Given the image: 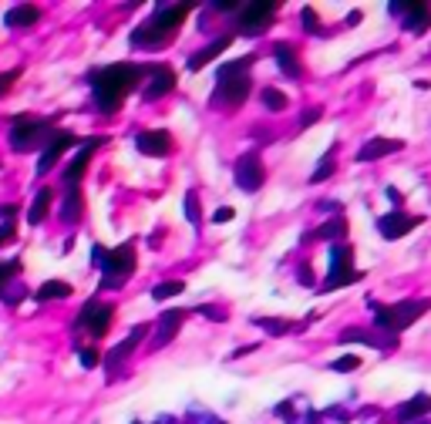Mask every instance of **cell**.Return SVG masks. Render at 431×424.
I'll return each instance as SVG.
<instances>
[{
    "mask_svg": "<svg viewBox=\"0 0 431 424\" xmlns=\"http://www.w3.org/2000/svg\"><path fill=\"white\" fill-rule=\"evenodd\" d=\"M54 135V125L47 118H17L11 128V149L14 151H31L37 145L51 142Z\"/></svg>",
    "mask_w": 431,
    "mask_h": 424,
    "instance_id": "obj_5",
    "label": "cell"
},
{
    "mask_svg": "<svg viewBox=\"0 0 431 424\" xmlns=\"http://www.w3.org/2000/svg\"><path fill=\"white\" fill-rule=\"evenodd\" d=\"M61 219L64 223H77V219H81V189H77V185H71V189L64 192Z\"/></svg>",
    "mask_w": 431,
    "mask_h": 424,
    "instance_id": "obj_22",
    "label": "cell"
},
{
    "mask_svg": "<svg viewBox=\"0 0 431 424\" xmlns=\"http://www.w3.org/2000/svg\"><path fill=\"white\" fill-rule=\"evenodd\" d=\"M17 77H20V68H11V71H4V75H0V98L11 91V85H14Z\"/></svg>",
    "mask_w": 431,
    "mask_h": 424,
    "instance_id": "obj_32",
    "label": "cell"
},
{
    "mask_svg": "<svg viewBox=\"0 0 431 424\" xmlns=\"http://www.w3.org/2000/svg\"><path fill=\"white\" fill-rule=\"evenodd\" d=\"M14 219H4V229H0V246H4V242H11L14 239Z\"/></svg>",
    "mask_w": 431,
    "mask_h": 424,
    "instance_id": "obj_36",
    "label": "cell"
},
{
    "mask_svg": "<svg viewBox=\"0 0 431 424\" xmlns=\"http://www.w3.org/2000/svg\"><path fill=\"white\" fill-rule=\"evenodd\" d=\"M256 54H246L243 61H230V64H219V85L213 91V105H226V108H236L246 101L249 94V64H253Z\"/></svg>",
    "mask_w": 431,
    "mask_h": 424,
    "instance_id": "obj_3",
    "label": "cell"
},
{
    "mask_svg": "<svg viewBox=\"0 0 431 424\" xmlns=\"http://www.w3.org/2000/svg\"><path fill=\"white\" fill-rule=\"evenodd\" d=\"M185 216H189V223H192V226L199 223V196H196V192H189V196H185Z\"/></svg>",
    "mask_w": 431,
    "mask_h": 424,
    "instance_id": "obj_31",
    "label": "cell"
},
{
    "mask_svg": "<svg viewBox=\"0 0 431 424\" xmlns=\"http://www.w3.org/2000/svg\"><path fill=\"white\" fill-rule=\"evenodd\" d=\"M98 145H101V138L92 135L88 142H85V149H81L75 158H71V166L64 168V185H68V189H71V185H77V179L85 175V168H88V162H92V151L98 149Z\"/></svg>",
    "mask_w": 431,
    "mask_h": 424,
    "instance_id": "obj_12",
    "label": "cell"
},
{
    "mask_svg": "<svg viewBox=\"0 0 431 424\" xmlns=\"http://www.w3.org/2000/svg\"><path fill=\"white\" fill-rule=\"evenodd\" d=\"M273 58H277V68L287 77H300V75H304V68H300V58H296V47H293V44H287V41L273 44Z\"/></svg>",
    "mask_w": 431,
    "mask_h": 424,
    "instance_id": "obj_16",
    "label": "cell"
},
{
    "mask_svg": "<svg viewBox=\"0 0 431 424\" xmlns=\"http://www.w3.org/2000/svg\"><path fill=\"white\" fill-rule=\"evenodd\" d=\"M330 367H334V370H357V367H361V357H354V354H351V357H340V361H334Z\"/></svg>",
    "mask_w": 431,
    "mask_h": 424,
    "instance_id": "obj_34",
    "label": "cell"
},
{
    "mask_svg": "<svg viewBox=\"0 0 431 424\" xmlns=\"http://www.w3.org/2000/svg\"><path fill=\"white\" fill-rule=\"evenodd\" d=\"M75 142H81V138L71 135V132H54V135H51V142H47L44 155H41V162H37V175H47V172L54 168V162L64 155V149H71Z\"/></svg>",
    "mask_w": 431,
    "mask_h": 424,
    "instance_id": "obj_10",
    "label": "cell"
},
{
    "mask_svg": "<svg viewBox=\"0 0 431 424\" xmlns=\"http://www.w3.org/2000/svg\"><path fill=\"white\" fill-rule=\"evenodd\" d=\"M418 223H421V219H415V216L391 212V216H381V219H377V229H381V236H387V239H398V236H404V232H411Z\"/></svg>",
    "mask_w": 431,
    "mask_h": 424,
    "instance_id": "obj_13",
    "label": "cell"
},
{
    "mask_svg": "<svg viewBox=\"0 0 431 424\" xmlns=\"http://www.w3.org/2000/svg\"><path fill=\"white\" fill-rule=\"evenodd\" d=\"M182 320H185V310H165V313H162V327H165V330H158V337H155V344H165V340H169L172 333L179 330L175 323H182Z\"/></svg>",
    "mask_w": 431,
    "mask_h": 424,
    "instance_id": "obj_25",
    "label": "cell"
},
{
    "mask_svg": "<svg viewBox=\"0 0 431 424\" xmlns=\"http://www.w3.org/2000/svg\"><path fill=\"white\" fill-rule=\"evenodd\" d=\"M145 333H149V323H142V327H135V330L128 333V337H125L122 344H118V347H115L111 354H108V361H105L108 367H118V363H122L125 357H132V350L139 347V340L145 337Z\"/></svg>",
    "mask_w": 431,
    "mask_h": 424,
    "instance_id": "obj_17",
    "label": "cell"
},
{
    "mask_svg": "<svg viewBox=\"0 0 431 424\" xmlns=\"http://www.w3.org/2000/svg\"><path fill=\"white\" fill-rule=\"evenodd\" d=\"M0 216H17V206H0Z\"/></svg>",
    "mask_w": 431,
    "mask_h": 424,
    "instance_id": "obj_40",
    "label": "cell"
},
{
    "mask_svg": "<svg viewBox=\"0 0 431 424\" xmlns=\"http://www.w3.org/2000/svg\"><path fill=\"white\" fill-rule=\"evenodd\" d=\"M172 88H175V75H172L169 68H158V64H155V68H152V77H149V85L142 88V94H145L149 101H155V98L169 94Z\"/></svg>",
    "mask_w": 431,
    "mask_h": 424,
    "instance_id": "obj_14",
    "label": "cell"
},
{
    "mask_svg": "<svg viewBox=\"0 0 431 424\" xmlns=\"http://www.w3.org/2000/svg\"><path fill=\"white\" fill-rule=\"evenodd\" d=\"M391 11H394V14H404V27L408 30H421L431 24L428 4H394Z\"/></svg>",
    "mask_w": 431,
    "mask_h": 424,
    "instance_id": "obj_15",
    "label": "cell"
},
{
    "mask_svg": "<svg viewBox=\"0 0 431 424\" xmlns=\"http://www.w3.org/2000/svg\"><path fill=\"white\" fill-rule=\"evenodd\" d=\"M37 20H41V11H37L34 4H17V7H11V11L4 14V24H7V27H31Z\"/></svg>",
    "mask_w": 431,
    "mask_h": 424,
    "instance_id": "obj_18",
    "label": "cell"
},
{
    "mask_svg": "<svg viewBox=\"0 0 431 424\" xmlns=\"http://www.w3.org/2000/svg\"><path fill=\"white\" fill-rule=\"evenodd\" d=\"M77 357H81V363H85V367H94V363H98V350H81V354H77Z\"/></svg>",
    "mask_w": 431,
    "mask_h": 424,
    "instance_id": "obj_38",
    "label": "cell"
},
{
    "mask_svg": "<svg viewBox=\"0 0 431 424\" xmlns=\"http://www.w3.org/2000/svg\"><path fill=\"white\" fill-rule=\"evenodd\" d=\"M226 47H230V37H219V41H213L209 47H202V51H196L192 58L185 61V64H189V71H199V68H206V64H209L213 58H219V54H223Z\"/></svg>",
    "mask_w": 431,
    "mask_h": 424,
    "instance_id": "obj_19",
    "label": "cell"
},
{
    "mask_svg": "<svg viewBox=\"0 0 431 424\" xmlns=\"http://www.w3.org/2000/svg\"><path fill=\"white\" fill-rule=\"evenodd\" d=\"M401 149V142H391V138H370L364 149L357 151V158L361 162H370V158H381V155H387V151Z\"/></svg>",
    "mask_w": 431,
    "mask_h": 424,
    "instance_id": "obj_21",
    "label": "cell"
},
{
    "mask_svg": "<svg viewBox=\"0 0 431 424\" xmlns=\"http://www.w3.org/2000/svg\"><path fill=\"white\" fill-rule=\"evenodd\" d=\"M64 297H71V287L61 283V280H47L44 287L34 293V300L37 303H47V300H64Z\"/></svg>",
    "mask_w": 431,
    "mask_h": 424,
    "instance_id": "obj_23",
    "label": "cell"
},
{
    "mask_svg": "<svg viewBox=\"0 0 431 424\" xmlns=\"http://www.w3.org/2000/svg\"><path fill=\"white\" fill-rule=\"evenodd\" d=\"M256 323H260L263 330H270V333H287L290 330V323H287V320H256Z\"/></svg>",
    "mask_w": 431,
    "mask_h": 424,
    "instance_id": "obj_33",
    "label": "cell"
},
{
    "mask_svg": "<svg viewBox=\"0 0 431 424\" xmlns=\"http://www.w3.org/2000/svg\"><path fill=\"white\" fill-rule=\"evenodd\" d=\"M230 219H232V209H230V206H223V209L213 212V223H219V226H223V223H230Z\"/></svg>",
    "mask_w": 431,
    "mask_h": 424,
    "instance_id": "obj_37",
    "label": "cell"
},
{
    "mask_svg": "<svg viewBox=\"0 0 431 424\" xmlns=\"http://www.w3.org/2000/svg\"><path fill=\"white\" fill-rule=\"evenodd\" d=\"M304 24H307V30H310V34H317V14H313L310 7H307V11H304Z\"/></svg>",
    "mask_w": 431,
    "mask_h": 424,
    "instance_id": "obj_39",
    "label": "cell"
},
{
    "mask_svg": "<svg viewBox=\"0 0 431 424\" xmlns=\"http://www.w3.org/2000/svg\"><path fill=\"white\" fill-rule=\"evenodd\" d=\"M17 273H20V259H0V287L11 283Z\"/></svg>",
    "mask_w": 431,
    "mask_h": 424,
    "instance_id": "obj_30",
    "label": "cell"
},
{
    "mask_svg": "<svg viewBox=\"0 0 431 424\" xmlns=\"http://www.w3.org/2000/svg\"><path fill=\"white\" fill-rule=\"evenodd\" d=\"M111 317H115V306L111 303H85V310H81V317H77V327L81 330H88L98 340V337H105L108 327H111Z\"/></svg>",
    "mask_w": 431,
    "mask_h": 424,
    "instance_id": "obj_8",
    "label": "cell"
},
{
    "mask_svg": "<svg viewBox=\"0 0 431 424\" xmlns=\"http://www.w3.org/2000/svg\"><path fill=\"white\" fill-rule=\"evenodd\" d=\"M263 105L270 108V111H283V108H287V94L277 88H266L263 91Z\"/></svg>",
    "mask_w": 431,
    "mask_h": 424,
    "instance_id": "obj_29",
    "label": "cell"
},
{
    "mask_svg": "<svg viewBox=\"0 0 431 424\" xmlns=\"http://www.w3.org/2000/svg\"><path fill=\"white\" fill-rule=\"evenodd\" d=\"M185 289L182 280H172V283H158V287L152 289V300H169V297H179Z\"/></svg>",
    "mask_w": 431,
    "mask_h": 424,
    "instance_id": "obj_28",
    "label": "cell"
},
{
    "mask_svg": "<svg viewBox=\"0 0 431 424\" xmlns=\"http://www.w3.org/2000/svg\"><path fill=\"white\" fill-rule=\"evenodd\" d=\"M344 232H347V223L344 219H330V223H323L317 229V239H340Z\"/></svg>",
    "mask_w": 431,
    "mask_h": 424,
    "instance_id": "obj_27",
    "label": "cell"
},
{
    "mask_svg": "<svg viewBox=\"0 0 431 424\" xmlns=\"http://www.w3.org/2000/svg\"><path fill=\"white\" fill-rule=\"evenodd\" d=\"M189 7L192 4H158L155 7V14L142 24V27H135V34H132V44L135 47H158L165 44V41H172V34L179 30V24L185 20V14H189Z\"/></svg>",
    "mask_w": 431,
    "mask_h": 424,
    "instance_id": "obj_2",
    "label": "cell"
},
{
    "mask_svg": "<svg viewBox=\"0 0 431 424\" xmlns=\"http://www.w3.org/2000/svg\"><path fill=\"white\" fill-rule=\"evenodd\" d=\"M51 202H54V189H37L31 209H27V223H31V226H37V223L44 219L47 209H51Z\"/></svg>",
    "mask_w": 431,
    "mask_h": 424,
    "instance_id": "obj_20",
    "label": "cell"
},
{
    "mask_svg": "<svg viewBox=\"0 0 431 424\" xmlns=\"http://www.w3.org/2000/svg\"><path fill=\"white\" fill-rule=\"evenodd\" d=\"M428 411H431V397L428 394H418V397H411V401L398 411V421H411L415 414L421 418V414H428Z\"/></svg>",
    "mask_w": 431,
    "mask_h": 424,
    "instance_id": "obj_24",
    "label": "cell"
},
{
    "mask_svg": "<svg viewBox=\"0 0 431 424\" xmlns=\"http://www.w3.org/2000/svg\"><path fill=\"white\" fill-rule=\"evenodd\" d=\"M135 149L142 151V155H169L172 149V135L165 132V128H155V132H142L139 138H135Z\"/></svg>",
    "mask_w": 431,
    "mask_h": 424,
    "instance_id": "obj_11",
    "label": "cell"
},
{
    "mask_svg": "<svg viewBox=\"0 0 431 424\" xmlns=\"http://www.w3.org/2000/svg\"><path fill=\"white\" fill-rule=\"evenodd\" d=\"M330 172H334V162H330V158H323V162H320V168H317V172L310 175V182H323V179H327V175H330Z\"/></svg>",
    "mask_w": 431,
    "mask_h": 424,
    "instance_id": "obj_35",
    "label": "cell"
},
{
    "mask_svg": "<svg viewBox=\"0 0 431 424\" xmlns=\"http://www.w3.org/2000/svg\"><path fill=\"white\" fill-rule=\"evenodd\" d=\"M428 306H431L428 300H421V303L408 300V303H398V306H374V310H377V327L387 333H398V330H404L418 313H425Z\"/></svg>",
    "mask_w": 431,
    "mask_h": 424,
    "instance_id": "obj_6",
    "label": "cell"
},
{
    "mask_svg": "<svg viewBox=\"0 0 431 424\" xmlns=\"http://www.w3.org/2000/svg\"><path fill=\"white\" fill-rule=\"evenodd\" d=\"M273 14H277V4L260 0V4H246V7L239 11V17H236V20H239V30H243V34L256 37V34H263V30L270 27Z\"/></svg>",
    "mask_w": 431,
    "mask_h": 424,
    "instance_id": "obj_7",
    "label": "cell"
},
{
    "mask_svg": "<svg viewBox=\"0 0 431 424\" xmlns=\"http://www.w3.org/2000/svg\"><path fill=\"white\" fill-rule=\"evenodd\" d=\"M266 179V168H263L260 155L256 151H246V155H239V162H236V185L243 189V192H256Z\"/></svg>",
    "mask_w": 431,
    "mask_h": 424,
    "instance_id": "obj_9",
    "label": "cell"
},
{
    "mask_svg": "<svg viewBox=\"0 0 431 424\" xmlns=\"http://www.w3.org/2000/svg\"><path fill=\"white\" fill-rule=\"evenodd\" d=\"M152 68H142V64H111L92 75V94L94 105L101 115H115L118 105L125 101L128 91H135V85H142V77L149 75Z\"/></svg>",
    "mask_w": 431,
    "mask_h": 424,
    "instance_id": "obj_1",
    "label": "cell"
},
{
    "mask_svg": "<svg viewBox=\"0 0 431 424\" xmlns=\"http://www.w3.org/2000/svg\"><path fill=\"white\" fill-rule=\"evenodd\" d=\"M94 259L101 263V287L105 289H118L128 280V273H135V246L132 242H125L118 249H101V246H94Z\"/></svg>",
    "mask_w": 431,
    "mask_h": 424,
    "instance_id": "obj_4",
    "label": "cell"
},
{
    "mask_svg": "<svg viewBox=\"0 0 431 424\" xmlns=\"http://www.w3.org/2000/svg\"><path fill=\"white\" fill-rule=\"evenodd\" d=\"M364 273H357V270H344V273H330L327 280H323V287L320 289H337V287H347V283H357Z\"/></svg>",
    "mask_w": 431,
    "mask_h": 424,
    "instance_id": "obj_26",
    "label": "cell"
}]
</instances>
